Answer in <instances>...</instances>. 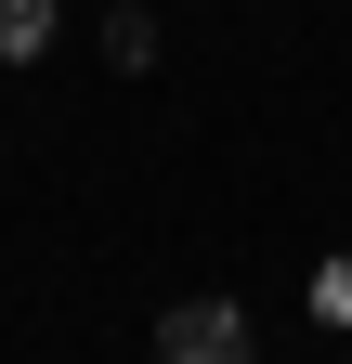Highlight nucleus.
<instances>
[{
  "instance_id": "1",
  "label": "nucleus",
  "mask_w": 352,
  "mask_h": 364,
  "mask_svg": "<svg viewBox=\"0 0 352 364\" xmlns=\"http://www.w3.org/2000/svg\"><path fill=\"white\" fill-rule=\"evenodd\" d=\"M157 364H248V312L235 299H183L157 326Z\"/></svg>"
},
{
  "instance_id": "2",
  "label": "nucleus",
  "mask_w": 352,
  "mask_h": 364,
  "mask_svg": "<svg viewBox=\"0 0 352 364\" xmlns=\"http://www.w3.org/2000/svg\"><path fill=\"white\" fill-rule=\"evenodd\" d=\"M53 26H66L53 0H0V65H26V53H53Z\"/></svg>"
},
{
  "instance_id": "3",
  "label": "nucleus",
  "mask_w": 352,
  "mask_h": 364,
  "mask_svg": "<svg viewBox=\"0 0 352 364\" xmlns=\"http://www.w3.org/2000/svg\"><path fill=\"white\" fill-rule=\"evenodd\" d=\"M314 312H326V326H352V260H326V273H314Z\"/></svg>"
}]
</instances>
